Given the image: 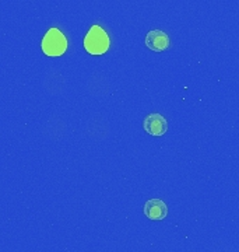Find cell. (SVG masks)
Instances as JSON below:
<instances>
[{"mask_svg": "<svg viewBox=\"0 0 239 252\" xmlns=\"http://www.w3.org/2000/svg\"><path fill=\"white\" fill-rule=\"evenodd\" d=\"M146 46L154 52H162L169 46V36L161 30H151L144 38Z\"/></svg>", "mask_w": 239, "mask_h": 252, "instance_id": "obj_4", "label": "cell"}, {"mask_svg": "<svg viewBox=\"0 0 239 252\" xmlns=\"http://www.w3.org/2000/svg\"><path fill=\"white\" fill-rule=\"evenodd\" d=\"M144 215L150 220H164L168 215V206L161 199H150L144 205Z\"/></svg>", "mask_w": 239, "mask_h": 252, "instance_id": "obj_5", "label": "cell"}, {"mask_svg": "<svg viewBox=\"0 0 239 252\" xmlns=\"http://www.w3.org/2000/svg\"><path fill=\"white\" fill-rule=\"evenodd\" d=\"M84 49L91 55H104L109 49L111 39L105 30L99 26H92L83 41Z\"/></svg>", "mask_w": 239, "mask_h": 252, "instance_id": "obj_1", "label": "cell"}, {"mask_svg": "<svg viewBox=\"0 0 239 252\" xmlns=\"http://www.w3.org/2000/svg\"><path fill=\"white\" fill-rule=\"evenodd\" d=\"M41 48L46 56H60L67 49V38L59 28H49L42 38Z\"/></svg>", "mask_w": 239, "mask_h": 252, "instance_id": "obj_2", "label": "cell"}, {"mask_svg": "<svg viewBox=\"0 0 239 252\" xmlns=\"http://www.w3.org/2000/svg\"><path fill=\"white\" fill-rule=\"evenodd\" d=\"M143 127H144L146 133H149V135L162 136L168 130V124H167L165 117H162L161 114H149L144 118Z\"/></svg>", "mask_w": 239, "mask_h": 252, "instance_id": "obj_3", "label": "cell"}]
</instances>
